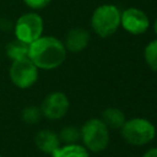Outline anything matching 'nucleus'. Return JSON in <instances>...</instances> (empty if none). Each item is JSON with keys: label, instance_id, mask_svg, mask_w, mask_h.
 <instances>
[{"label": "nucleus", "instance_id": "nucleus-1", "mask_svg": "<svg viewBox=\"0 0 157 157\" xmlns=\"http://www.w3.org/2000/svg\"><path fill=\"white\" fill-rule=\"evenodd\" d=\"M64 43L53 36H40L28 48V59L42 70H54L66 59Z\"/></svg>", "mask_w": 157, "mask_h": 157}, {"label": "nucleus", "instance_id": "nucleus-2", "mask_svg": "<svg viewBox=\"0 0 157 157\" xmlns=\"http://www.w3.org/2000/svg\"><path fill=\"white\" fill-rule=\"evenodd\" d=\"M80 140L88 152H102L109 145V128L103 123L102 119L91 118L80 128Z\"/></svg>", "mask_w": 157, "mask_h": 157}, {"label": "nucleus", "instance_id": "nucleus-3", "mask_svg": "<svg viewBox=\"0 0 157 157\" xmlns=\"http://www.w3.org/2000/svg\"><path fill=\"white\" fill-rule=\"evenodd\" d=\"M120 13L118 6L113 4H103L94 9L91 16V27L101 38L113 36L120 27Z\"/></svg>", "mask_w": 157, "mask_h": 157}, {"label": "nucleus", "instance_id": "nucleus-4", "mask_svg": "<svg viewBox=\"0 0 157 157\" xmlns=\"http://www.w3.org/2000/svg\"><path fill=\"white\" fill-rule=\"evenodd\" d=\"M120 134L126 144L140 147L155 140L156 126L146 118H131L125 120L120 128Z\"/></svg>", "mask_w": 157, "mask_h": 157}, {"label": "nucleus", "instance_id": "nucleus-5", "mask_svg": "<svg viewBox=\"0 0 157 157\" xmlns=\"http://www.w3.org/2000/svg\"><path fill=\"white\" fill-rule=\"evenodd\" d=\"M44 22L39 13L26 12L21 15L15 23V36L16 39L31 44L40 36H43Z\"/></svg>", "mask_w": 157, "mask_h": 157}, {"label": "nucleus", "instance_id": "nucleus-6", "mask_svg": "<svg viewBox=\"0 0 157 157\" xmlns=\"http://www.w3.org/2000/svg\"><path fill=\"white\" fill-rule=\"evenodd\" d=\"M38 67L28 59H21V60H15L12 61L10 69H9V76L11 82L21 88V90H26L32 87L37 80H38Z\"/></svg>", "mask_w": 157, "mask_h": 157}, {"label": "nucleus", "instance_id": "nucleus-7", "mask_svg": "<svg viewBox=\"0 0 157 157\" xmlns=\"http://www.w3.org/2000/svg\"><path fill=\"white\" fill-rule=\"evenodd\" d=\"M70 101L64 92L54 91L44 97L40 103L42 115L49 120H59L64 118L69 110Z\"/></svg>", "mask_w": 157, "mask_h": 157}, {"label": "nucleus", "instance_id": "nucleus-8", "mask_svg": "<svg viewBox=\"0 0 157 157\" xmlns=\"http://www.w3.org/2000/svg\"><path fill=\"white\" fill-rule=\"evenodd\" d=\"M120 26L132 36L144 34L150 27V20L145 11L137 7H128L120 13Z\"/></svg>", "mask_w": 157, "mask_h": 157}, {"label": "nucleus", "instance_id": "nucleus-9", "mask_svg": "<svg viewBox=\"0 0 157 157\" xmlns=\"http://www.w3.org/2000/svg\"><path fill=\"white\" fill-rule=\"evenodd\" d=\"M90 33L87 29L82 27H75L70 29L63 42L66 50L71 53H80L88 47L90 43Z\"/></svg>", "mask_w": 157, "mask_h": 157}, {"label": "nucleus", "instance_id": "nucleus-10", "mask_svg": "<svg viewBox=\"0 0 157 157\" xmlns=\"http://www.w3.org/2000/svg\"><path fill=\"white\" fill-rule=\"evenodd\" d=\"M34 144L40 152L52 156L53 152L61 145V141L55 131L50 129H42L36 134Z\"/></svg>", "mask_w": 157, "mask_h": 157}, {"label": "nucleus", "instance_id": "nucleus-11", "mask_svg": "<svg viewBox=\"0 0 157 157\" xmlns=\"http://www.w3.org/2000/svg\"><path fill=\"white\" fill-rule=\"evenodd\" d=\"M101 119L103 120V123L109 129H119V130L126 120L124 112L119 108H115V107H109V108L104 109L102 112Z\"/></svg>", "mask_w": 157, "mask_h": 157}, {"label": "nucleus", "instance_id": "nucleus-12", "mask_svg": "<svg viewBox=\"0 0 157 157\" xmlns=\"http://www.w3.org/2000/svg\"><path fill=\"white\" fill-rule=\"evenodd\" d=\"M52 157H91L88 150L78 144L60 145L52 155Z\"/></svg>", "mask_w": 157, "mask_h": 157}, {"label": "nucleus", "instance_id": "nucleus-13", "mask_svg": "<svg viewBox=\"0 0 157 157\" xmlns=\"http://www.w3.org/2000/svg\"><path fill=\"white\" fill-rule=\"evenodd\" d=\"M28 48H29V44L21 42L18 39H13L6 45V54L9 59H11L12 61L21 60V59L28 58Z\"/></svg>", "mask_w": 157, "mask_h": 157}, {"label": "nucleus", "instance_id": "nucleus-14", "mask_svg": "<svg viewBox=\"0 0 157 157\" xmlns=\"http://www.w3.org/2000/svg\"><path fill=\"white\" fill-rule=\"evenodd\" d=\"M144 58H145V63L147 64V66L157 72V38L151 40L144 50Z\"/></svg>", "mask_w": 157, "mask_h": 157}, {"label": "nucleus", "instance_id": "nucleus-15", "mask_svg": "<svg viewBox=\"0 0 157 157\" xmlns=\"http://www.w3.org/2000/svg\"><path fill=\"white\" fill-rule=\"evenodd\" d=\"M59 139L64 144H77L80 140V129L72 125L64 126L58 134Z\"/></svg>", "mask_w": 157, "mask_h": 157}, {"label": "nucleus", "instance_id": "nucleus-16", "mask_svg": "<svg viewBox=\"0 0 157 157\" xmlns=\"http://www.w3.org/2000/svg\"><path fill=\"white\" fill-rule=\"evenodd\" d=\"M42 112L39 107H34V105H29L22 109L21 112V119L28 124V125H34L37 124L40 119H42Z\"/></svg>", "mask_w": 157, "mask_h": 157}, {"label": "nucleus", "instance_id": "nucleus-17", "mask_svg": "<svg viewBox=\"0 0 157 157\" xmlns=\"http://www.w3.org/2000/svg\"><path fill=\"white\" fill-rule=\"evenodd\" d=\"M23 2L32 10H42L47 7L52 0H23Z\"/></svg>", "mask_w": 157, "mask_h": 157}, {"label": "nucleus", "instance_id": "nucleus-18", "mask_svg": "<svg viewBox=\"0 0 157 157\" xmlns=\"http://www.w3.org/2000/svg\"><path fill=\"white\" fill-rule=\"evenodd\" d=\"M142 157H157V147H151L148 148L144 155Z\"/></svg>", "mask_w": 157, "mask_h": 157}, {"label": "nucleus", "instance_id": "nucleus-19", "mask_svg": "<svg viewBox=\"0 0 157 157\" xmlns=\"http://www.w3.org/2000/svg\"><path fill=\"white\" fill-rule=\"evenodd\" d=\"M153 32H155V34H156V37H157V17H156V20H155V22H153Z\"/></svg>", "mask_w": 157, "mask_h": 157}, {"label": "nucleus", "instance_id": "nucleus-20", "mask_svg": "<svg viewBox=\"0 0 157 157\" xmlns=\"http://www.w3.org/2000/svg\"><path fill=\"white\" fill-rule=\"evenodd\" d=\"M0 157H2V156H1V153H0Z\"/></svg>", "mask_w": 157, "mask_h": 157}]
</instances>
